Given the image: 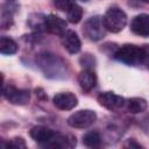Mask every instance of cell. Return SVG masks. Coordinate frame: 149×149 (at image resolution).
<instances>
[{"label":"cell","instance_id":"cell-1","mask_svg":"<svg viewBox=\"0 0 149 149\" xmlns=\"http://www.w3.org/2000/svg\"><path fill=\"white\" fill-rule=\"evenodd\" d=\"M114 57L127 65L137 66L143 65V49L134 44H125L116 50Z\"/></svg>","mask_w":149,"mask_h":149},{"label":"cell","instance_id":"cell-2","mask_svg":"<svg viewBox=\"0 0 149 149\" xmlns=\"http://www.w3.org/2000/svg\"><path fill=\"white\" fill-rule=\"evenodd\" d=\"M102 20H104V24H105L106 29L111 33H119L127 24L126 13L121 8H118V7L109 8L105 13Z\"/></svg>","mask_w":149,"mask_h":149},{"label":"cell","instance_id":"cell-3","mask_svg":"<svg viewBox=\"0 0 149 149\" xmlns=\"http://www.w3.org/2000/svg\"><path fill=\"white\" fill-rule=\"evenodd\" d=\"M106 27L104 24V20L99 15L91 16L87 19L83 26V34L90 41H99L106 34Z\"/></svg>","mask_w":149,"mask_h":149},{"label":"cell","instance_id":"cell-4","mask_svg":"<svg viewBox=\"0 0 149 149\" xmlns=\"http://www.w3.org/2000/svg\"><path fill=\"white\" fill-rule=\"evenodd\" d=\"M97 120V114L91 109H80L68 118V125L72 128H87Z\"/></svg>","mask_w":149,"mask_h":149},{"label":"cell","instance_id":"cell-5","mask_svg":"<svg viewBox=\"0 0 149 149\" xmlns=\"http://www.w3.org/2000/svg\"><path fill=\"white\" fill-rule=\"evenodd\" d=\"M2 94L13 105H26L30 100V92L28 90H19L12 85L3 87Z\"/></svg>","mask_w":149,"mask_h":149},{"label":"cell","instance_id":"cell-6","mask_svg":"<svg viewBox=\"0 0 149 149\" xmlns=\"http://www.w3.org/2000/svg\"><path fill=\"white\" fill-rule=\"evenodd\" d=\"M43 148H56V149H63V148H73L76 146V137L72 135H62V134H57L55 133L54 136L40 144Z\"/></svg>","mask_w":149,"mask_h":149},{"label":"cell","instance_id":"cell-7","mask_svg":"<svg viewBox=\"0 0 149 149\" xmlns=\"http://www.w3.org/2000/svg\"><path fill=\"white\" fill-rule=\"evenodd\" d=\"M98 102L109 111H115L121 108L126 101L123 97L118 95L114 92H102L98 95Z\"/></svg>","mask_w":149,"mask_h":149},{"label":"cell","instance_id":"cell-8","mask_svg":"<svg viewBox=\"0 0 149 149\" xmlns=\"http://www.w3.org/2000/svg\"><path fill=\"white\" fill-rule=\"evenodd\" d=\"M54 105L62 109V111H70L72 108H74L78 104L77 97L70 92H64V93H58L52 99Z\"/></svg>","mask_w":149,"mask_h":149},{"label":"cell","instance_id":"cell-9","mask_svg":"<svg viewBox=\"0 0 149 149\" xmlns=\"http://www.w3.org/2000/svg\"><path fill=\"white\" fill-rule=\"evenodd\" d=\"M66 22L55 14H49L45 17V30L54 35L62 36L66 31Z\"/></svg>","mask_w":149,"mask_h":149},{"label":"cell","instance_id":"cell-10","mask_svg":"<svg viewBox=\"0 0 149 149\" xmlns=\"http://www.w3.org/2000/svg\"><path fill=\"white\" fill-rule=\"evenodd\" d=\"M130 29L140 36H149V14H139L130 22Z\"/></svg>","mask_w":149,"mask_h":149},{"label":"cell","instance_id":"cell-11","mask_svg":"<svg viewBox=\"0 0 149 149\" xmlns=\"http://www.w3.org/2000/svg\"><path fill=\"white\" fill-rule=\"evenodd\" d=\"M62 44L64 49L70 54H77L81 48L80 40L73 30H66L62 35Z\"/></svg>","mask_w":149,"mask_h":149},{"label":"cell","instance_id":"cell-12","mask_svg":"<svg viewBox=\"0 0 149 149\" xmlns=\"http://www.w3.org/2000/svg\"><path fill=\"white\" fill-rule=\"evenodd\" d=\"M78 83L84 91H91L97 83V76L92 69H84L78 74Z\"/></svg>","mask_w":149,"mask_h":149},{"label":"cell","instance_id":"cell-13","mask_svg":"<svg viewBox=\"0 0 149 149\" xmlns=\"http://www.w3.org/2000/svg\"><path fill=\"white\" fill-rule=\"evenodd\" d=\"M30 137L36 141L38 144H42L47 141H49L52 136H54V132L48 128V127H44V126H35L30 129Z\"/></svg>","mask_w":149,"mask_h":149},{"label":"cell","instance_id":"cell-14","mask_svg":"<svg viewBox=\"0 0 149 149\" xmlns=\"http://www.w3.org/2000/svg\"><path fill=\"white\" fill-rule=\"evenodd\" d=\"M17 51L16 42L7 36H2L0 38V52L2 55H13Z\"/></svg>","mask_w":149,"mask_h":149},{"label":"cell","instance_id":"cell-15","mask_svg":"<svg viewBox=\"0 0 149 149\" xmlns=\"http://www.w3.org/2000/svg\"><path fill=\"white\" fill-rule=\"evenodd\" d=\"M147 101L143 98H130L127 101V109L130 113H142L147 109Z\"/></svg>","mask_w":149,"mask_h":149},{"label":"cell","instance_id":"cell-16","mask_svg":"<svg viewBox=\"0 0 149 149\" xmlns=\"http://www.w3.org/2000/svg\"><path fill=\"white\" fill-rule=\"evenodd\" d=\"M66 15H68V21H69L70 23L76 24V23H78V22L81 20V17H83V9H81V7H80L79 5H77V3L74 2V3L68 9Z\"/></svg>","mask_w":149,"mask_h":149},{"label":"cell","instance_id":"cell-17","mask_svg":"<svg viewBox=\"0 0 149 149\" xmlns=\"http://www.w3.org/2000/svg\"><path fill=\"white\" fill-rule=\"evenodd\" d=\"M45 17L42 14H31L28 19V24L34 29H44L45 30Z\"/></svg>","mask_w":149,"mask_h":149},{"label":"cell","instance_id":"cell-18","mask_svg":"<svg viewBox=\"0 0 149 149\" xmlns=\"http://www.w3.org/2000/svg\"><path fill=\"white\" fill-rule=\"evenodd\" d=\"M101 142V137L98 132H88L83 136V143L87 147H97Z\"/></svg>","mask_w":149,"mask_h":149},{"label":"cell","instance_id":"cell-19","mask_svg":"<svg viewBox=\"0 0 149 149\" xmlns=\"http://www.w3.org/2000/svg\"><path fill=\"white\" fill-rule=\"evenodd\" d=\"M0 24H1L2 29H8L13 24V15H12V13L9 10H6L5 8H2V10H1Z\"/></svg>","mask_w":149,"mask_h":149},{"label":"cell","instance_id":"cell-20","mask_svg":"<svg viewBox=\"0 0 149 149\" xmlns=\"http://www.w3.org/2000/svg\"><path fill=\"white\" fill-rule=\"evenodd\" d=\"M27 146H26L24 140L22 137H19V136H16V137H14L7 142V148H14V149H21L22 148V149H24Z\"/></svg>","mask_w":149,"mask_h":149},{"label":"cell","instance_id":"cell-21","mask_svg":"<svg viewBox=\"0 0 149 149\" xmlns=\"http://www.w3.org/2000/svg\"><path fill=\"white\" fill-rule=\"evenodd\" d=\"M74 3L73 0H54V5L57 9L63 10V12H68V9Z\"/></svg>","mask_w":149,"mask_h":149},{"label":"cell","instance_id":"cell-22","mask_svg":"<svg viewBox=\"0 0 149 149\" xmlns=\"http://www.w3.org/2000/svg\"><path fill=\"white\" fill-rule=\"evenodd\" d=\"M80 63H81L83 66H85V69H91L92 65L94 64V58H93V56H91L90 54H85V55L81 56Z\"/></svg>","mask_w":149,"mask_h":149},{"label":"cell","instance_id":"cell-23","mask_svg":"<svg viewBox=\"0 0 149 149\" xmlns=\"http://www.w3.org/2000/svg\"><path fill=\"white\" fill-rule=\"evenodd\" d=\"M143 49V65L149 68V44L142 45Z\"/></svg>","mask_w":149,"mask_h":149},{"label":"cell","instance_id":"cell-24","mask_svg":"<svg viewBox=\"0 0 149 149\" xmlns=\"http://www.w3.org/2000/svg\"><path fill=\"white\" fill-rule=\"evenodd\" d=\"M123 147H129V148H141V146L139 144V143H136L135 142V140H128L125 144H123Z\"/></svg>","mask_w":149,"mask_h":149},{"label":"cell","instance_id":"cell-25","mask_svg":"<svg viewBox=\"0 0 149 149\" xmlns=\"http://www.w3.org/2000/svg\"><path fill=\"white\" fill-rule=\"evenodd\" d=\"M141 1H143V2H149V0H141Z\"/></svg>","mask_w":149,"mask_h":149},{"label":"cell","instance_id":"cell-26","mask_svg":"<svg viewBox=\"0 0 149 149\" xmlns=\"http://www.w3.org/2000/svg\"><path fill=\"white\" fill-rule=\"evenodd\" d=\"M8 1H12V0H8Z\"/></svg>","mask_w":149,"mask_h":149}]
</instances>
